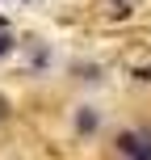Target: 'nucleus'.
I'll return each mask as SVG.
<instances>
[{
	"label": "nucleus",
	"mask_w": 151,
	"mask_h": 160,
	"mask_svg": "<svg viewBox=\"0 0 151 160\" xmlns=\"http://www.w3.org/2000/svg\"><path fill=\"white\" fill-rule=\"evenodd\" d=\"M72 72H76L80 84H101V68H97V63H76Z\"/></svg>",
	"instance_id": "obj_5"
},
{
	"label": "nucleus",
	"mask_w": 151,
	"mask_h": 160,
	"mask_svg": "<svg viewBox=\"0 0 151 160\" xmlns=\"http://www.w3.org/2000/svg\"><path fill=\"white\" fill-rule=\"evenodd\" d=\"M21 63H25V76L30 80H42L50 76V68H55V47H50L46 38H21Z\"/></svg>",
	"instance_id": "obj_1"
},
{
	"label": "nucleus",
	"mask_w": 151,
	"mask_h": 160,
	"mask_svg": "<svg viewBox=\"0 0 151 160\" xmlns=\"http://www.w3.org/2000/svg\"><path fill=\"white\" fill-rule=\"evenodd\" d=\"M0 4H8V0H0Z\"/></svg>",
	"instance_id": "obj_11"
},
{
	"label": "nucleus",
	"mask_w": 151,
	"mask_h": 160,
	"mask_svg": "<svg viewBox=\"0 0 151 160\" xmlns=\"http://www.w3.org/2000/svg\"><path fill=\"white\" fill-rule=\"evenodd\" d=\"M147 139H151V131H134V127H126V131H118V135H113V152H118V156H130L134 148H143Z\"/></svg>",
	"instance_id": "obj_3"
},
{
	"label": "nucleus",
	"mask_w": 151,
	"mask_h": 160,
	"mask_svg": "<svg viewBox=\"0 0 151 160\" xmlns=\"http://www.w3.org/2000/svg\"><path fill=\"white\" fill-rule=\"evenodd\" d=\"M0 30H13V21H8V17H4V13H0Z\"/></svg>",
	"instance_id": "obj_9"
},
{
	"label": "nucleus",
	"mask_w": 151,
	"mask_h": 160,
	"mask_svg": "<svg viewBox=\"0 0 151 160\" xmlns=\"http://www.w3.org/2000/svg\"><path fill=\"white\" fill-rule=\"evenodd\" d=\"M122 160H151V139H147L143 148H134V152H130V156H122Z\"/></svg>",
	"instance_id": "obj_7"
},
{
	"label": "nucleus",
	"mask_w": 151,
	"mask_h": 160,
	"mask_svg": "<svg viewBox=\"0 0 151 160\" xmlns=\"http://www.w3.org/2000/svg\"><path fill=\"white\" fill-rule=\"evenodd\" d=\"M17 4H34V0H17Z\"/></svg>",
	"instance_id": "obj_10"
},
{
	"label": "nucleus",
	"mask_w": 151,
	"mask_h": 160,
	"mask_svg": "<svg viewBox=\"0 0 151 160\" xmlns=\"http://www.w3.org/2000/svg\"><path fill=\"white\" fill-rule=\"evenodd\" d=\"M101 122H105V114H101V105H92V101H84V105L72 110V131H76V139H97V135H101Z\"/></svg>",
	"instance_id": "obj_2"
},
{
	"label": "nucleus",
	"mask_w": 151,
	"mask_h": 160,
	"mask_svg": "<svg viewBox=\"0 0 151 160\" xmlns=\"http://www.w3.org/2000/svg\"><path fill=\"white\" fill-rule=\"evenodd\" d=\"M134 80H143V84H151V68H134Z\"/></svg>",
	"instance_id": "obj_8"
},
{
	"label": "nucleus",
	"mask_w": 151,
	"mask_h": 160,
	"mask_svg": "<svg viewBox=\"0 0 151 160\" xmlns=\"http://www.w3.org/2000/svg\"><path fill=\"white\" fill-rule=\"evenodd\" d=\"M13 114H17V105L8 101V93L0 88V127H4V122H13Z\"/></svg>",
	"instance_id": "obj_6"
},
{
	"label": "nucleus",
	"mask_w": 151,
	"mask_h": 160,
	"mask_svg": "<svg viewBox=\"0 0 151 160\" xmlns=\"http://www.w3.org/2000/svg\"><path fill=\"white\" fill-rule=\"evenodd\" d=\"M21 51V34H13V30H0V63H8V59Z\"/></svg>",
	"instance_id": "obj_4"
}]
</instances>
